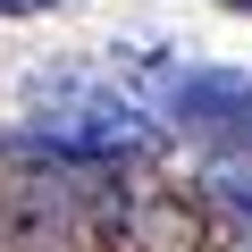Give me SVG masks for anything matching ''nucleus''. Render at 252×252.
Returning <instances> with one entry per match:
<instances>
[{
    "label": "nucleus",
    "instance_id": "obj_6",
    "mask_svg": "<svg viewBox=\"0 0 252 252\" xmlns=\"http://www.w3.org/2000/svg\"><path fill=\"white\" fill-rule=\"evenodd\" d=\"M227 9H244V17H252V0H227Z\"/></svg>",
    "mask_w": 252,
    "mask_h": 252
},
{
    "label": "nucleus",
    "instance_id": "obj_5",
    "mask_svg": "<svg viewBox=\"0 0 252 252\" xmlns=\"http://www.w3.org/2000/svg\"><path fill=\"white\" fill-rule=\"evenodd\" d=\"M34 9H59V0H0V17H34Z\"/></svg>",
    "mask_w": 252,
    "mask_h": 252
},
{
    "label": "nucleus",
    "instance_id": "obj_1",
    "mask_svg": "<svg viewBox=\"0 0 252 252\" xmlns=\"http://www.w3.org/2000/svg\"><path fill=\"white\" fill-rule=\"evenodd\" d=\"M17 143L42 152V160H59V168H84V177H101V168H160V152H168V135L152 126L143 101L84 93L76 76L67 84H42V109H34V126Z\"/></svg>",
    "mask_w": 252,
    "mask_h": 252
},
{
    "label": "nucleus",
    "instance_id": "obj_2",
    "mask_svg": "<svg viewBox=\"0 0 252 252\" xmlns=\"http://www.w3.org/2000/svg\"><path fill=\"white\" fill-rule=\"evenodd\" d=\"M126 84H135L152 109H168L185 135L252 152V76L227 67H177V59H126Z\"/></svg>",
    "mask_w": 252,
    "mask_h": 252
},
{
    "label": "nucleus",
    "instance_id": "obj_4",
    "mask_svg": "<svg viewBox=\"0 0 252 252\" xmlns=\"http://www.w3.org/2000/svg\"><path fill=\"white\" fill-rule=\"evenodd\" d=\"M202 235L219 252H252V168H219L202 193Z\"/></svg>",
    "mask_w": 252,
    "mask_h": 252
},
{
    "label": "nucleus",
    "instance_id": "obj_3",
    "mask_svg": "<svg viewBox=\"0 0 252 252\" xmlns=\"http://www.w3.org/2000/svg\"><path fill=\"white\" fill-rule=\"evenodd\" d=\"M93 235H101L109 252H193V244H202V202L177 193V185H160V177L101 185Z\"/></svg>",
    "mask_w": 252,
    "mask_h": 252
}]
</instances>
